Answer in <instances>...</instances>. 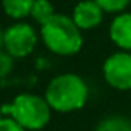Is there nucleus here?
<instances>
[{
  "label": "nucleus",
  "mask_w": 131,
  "mask_h": 131,
  "mask_svg": "<svg viewBox=\"0 0 131 131\" xmlns=\"http://www.w3.org/2000/svg\"><path fill=\"white\" fill-rule=\"evenodd\" d=\"M45 100L51 110L58 113H70L83 108L88 100V86L81 77L75 73H63L48 83Z\"/></svg>",
  "instance_id": "1"
},
{
  "label": "nucleus",
  "mask_w": 131,
  "mask_h": 131,
  "mask_svg": "<svg viewBox=\"0 0 131 131\" xmlns=\"http://www.w3.org/2000/svg\"><path fill=\"white\" fill-rule=\"evenodd\" d=\"M42 38L50 51L57 55H75L83 45L81 30L67 15L55 13L45 25H42Z\"/></svg>",
  "instance_id": "2"
},
{
  "label": "nucleus",
  "mask_w": 131,
  "mask_h": 131,
  "mask_svg": "<svg viewBox=\"0 0 131 131\" xmlns=\"http://www.w3.org/2000/svg\"><path fill=\"white\" fill-rule=\"evenodd\" d=\"M2 113H8V116L18 121L27 131H42L50 121L51 108L42 96L23 93L10 105L2 106Z\"/></svg>",
  "instance_id": "3"
},
{
  "label": "nucleus",
  "mask_w": 131,
  "mask_h": 131,
  "mask_svg": "<svg viewBox=\"0 0 131 131\" xmlns=\"http://www.w3.org/2000/svg\"><path fill=\"white\" fill-rule=\"evenodd\" d=\"M37 33L27 23H15L3 32V48L13 58H23L33 51Z\"/></svg>",
  "instance_id": "4"
},
{
  "label": "nucleus",
  "mask_w": 131,
  "mask_h": 131,
  "mask_svg": "<svg viewBox=\"0 0 131 131\" xmlns=\"http://www.w3.org/2000/svg\"><path fill=\"white\" fill-rule=\"evenodd\" d=\"M103 75L110 86L121 91L131 90V53L118 51L106 58L103 65Z\"/></svg>",
  "instance_id": "5"
},
{
  "label": "nucleus",
  "mask_w": 131,
  "mask_h": 131,
  "mask_svg": "<svg viewBox=\"0 0 131 131\" xmlns=\"http://www.w3.org/2000/svg\"><path fill=\"white\" fill-rule=\"evenodd\" d=\"M103 12L105 10L95 0H83L73 10V22L80 30H91L101 23Z\"/></svg>",
  "instance_id": "6"
},
{
  "label": "nucleus",
  "mask_w": 131,
  "mask_h": 131,
  "mask_svg": "<svg viewBox=\"0 0 131 131\" xmlns=\"http://www.w3.org/2000/svg\"><path fill=\"white\" fill-rule=\"evenodd\" d=\"M110 37L119 48L131 50V13H121L111 22Z\"/></svg>",
  "instance_id": "7"
},
{
  "label": "nucleus",
  "mask_w": 131,
  "mask_h": 131,
  "mask_svg": "<svg viewBox=\"0 0 131 131\" xmlns=\"http://www.w3.org/2000/svg\"><path fill=\"white\" fill-rule=\"evenodd\" d=\"M35 0H2V7L5 13L12 18H23L32 13V7Z\"/></svg>",
  "instance_id": "8"
},
{
  "label": "nucleus",
  "mask_w": 131,
  "mask_h": 131,
  "mask_svg": "<svg viewBox=\"0 0 131 131\" xmlns=\"http://www.w3.org/2000/svg\"><path fill=\"white\" fill-rule=\"evenodd\" d=\"M95 131H131V119L126 116H108L98 123Z\"/></svg>",
  "instance_id": "9"
},
{
  "label": "nucleus",
  "mask_w": 131,
  "mask_h": 131,
  "mask_svg": "<svg viewBox=\"0 0 131 131\" xmlns=\"http://www.w3.org/2000/svg\"><path fill=\"white\" fill-rule=\"evenodd\" d=\"M30 15H32L40 25H45V23L55 15V12H53V7H51V3L48 2V0H35Z\"/></svg>",
  "instance_id": "10"
},
{
  "label": "nucleus",
  "mask_w": 131,
  "mask_h": 131,
  "mask_svg": "<svg viewBox=\"0 0 131 131\" xmlns=\"http://www.w3.org/2000/svg\"><path fill=\"white\" fill-rule=\"evenodd\" d=\"M105 12H121L123 8L128 7L131 0H95Z\"/></svg>",
  "instance_id": "11"
},
{
  "label": "nucleus",
  "mask_w": 131,
  "mask_h": 131,
  "mask_svg": "<svg viewBox=\"0 0 131 131\" xmlns=\"http://www.w3.org/2000/svg\"><path fill=\"white\" fill-rule=\"evenodd\" d=\"M12 67H13V57L7 50L0 48V78L7 77L12 71Z\"/></svg>",
  "instance_id": "12"
},
{
  "label": "nucleus",
  "mask_w": 131,
  "mask_h": 131,
  "mask_svg": "<svg viewBox=\"0 0 131 131\" xmlns=\"http://www.w3.org/2000/svg\"><path fill=\"white\" fill-rule=\"evenodd\" d=\"M0 131H27L20 125L18 121L12 118V116H5V118H0Z\"/></svg>",
  "instance_id": "13"
},
{
  "label": "nucleus",
  "mask_w": 131,
  "mask_h": 131,
  "mask_svg": "<svg viewBox=\"0 0 131 131\" xmlns=\"http://www.w3.org/2000/svg\"><path fill=\"white\" fill-rule=\"evenodd\" d=\"M2 45H3V33H2V30H0V48H2Z\"/></svg>",
  "instance_id": "14"
},
{
  "label": "nucleus",
  "mask_w": 131,
  "mask_h": 131,
  "mask_svg": "<svg viewBox=\"0 0 131 131\" xmlns=\"http://www.w3.org/2000/svg\"><path fill=\"white\" fill-rule=\"evenodd\" d=\"M0 118H2V108H0Z\"/></svg>",
  "instance_id": "15"
}]
</instances>
